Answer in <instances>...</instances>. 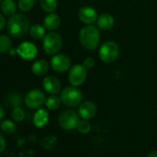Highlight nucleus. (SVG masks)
<instances>
[{
    "instance_id": "obj_17",
    "label": "nucleus",
    "mask_w": 157,
    "mask_h": 157,
    "mask_svg": "<svg viewBox=\"0 0 157 157\" xmlns=\"http://www.w3.org/2000/svg\"><path fill=\"white\" fill-rule=\"evenodd\" d=\"M49 121V113L46 109H39L33 117V122L34 125L37 128H41L47 124Z\"/></svg>"
},
{
    "instance_id": "obj_5",
    "label": "nucleus",
    "mask_w": 157,
    "mask_h": 157,
    "mask_svg": "<svg viewBox=\"0 0 157 157\" xmlns=\"http://www.w3.org/2000/svg\"><path fill=\"white\" fill-rule=\"evenodd\" d=\"M63 40L60 34L51 31L43 39V50L49 55H55L61 50Z\"/></svg>"
},
{
    "instance_id": "obj_16",
    "label": "nucleus",
    "mask_w": 157,
    "mask_h": 157,
    "mask_svg": "<svg viewBox=\"0 0 157 157\" xmlns=\"http://www.w3.org/2000/svg\"><path fill=\"white\" fill-rule=\"evenodd\" d=\"M49 68H50L49 63L44 59H40V60H37L36 62H34L31 67V71L35 75L42 76L47 74V72L49 71Z\"/></svg>"
},
{
    "instance_id": "obj_14",
    "label": "nucleus",
    "mask_w": 157,
    "mask_h": 157,
    "mask_svg": "<svg viewBox=\"0 0 157 157\" xmlns=\"http://www.w3.org/2000/svg\"><path fill=\"white\" fill-rule=\"evenodd\" d=\"M60 24H61V18L55 13H49L43 18V26L46 29L50 31H53L57 29Z\"/></svg>"
},
{
    "instance_id": "obj_10",
    "label": "nucleus",
    "mask_w": 157,
    "mask_h": 157,
    "mask_svg": "<svg viewBox=\"0 0 157 157\" xmlns=\"http://www.w3.org/2000/svg\"><path fill=\"white\" fill-rule=\"evenodd\" d=\"M17 55L24 60H32L38 54V49L34 43L29 41H24L20 43L17 48Z\"/></svg>"
},
{
    "instance_id": "obj_1",
    "label": "nucleus",
    "mask_w": 157,
    "mask_h": 157,
    "mask_svg": "<svg viewBox=\"0 0 157 157\" xmlns=\"http://www.w3.org/2000/svg\"><path fill=\"white\" fill-rule=\"evenodd\" d=\"M6 28L10 36L20 39L29 32L30 21L29 17L23 14H15L14 16L9 17Z\"/></svg>"
},
{
    "instance_id": "obj_24",
    "label": "nucleus",
    "mask_w": 157,
    "mask_h": 157,
    "mask_svg": "<svg viewBox=\"0 0 157 157\" xmlns=\"http://www.w3.org/2000/svg\"><path fill=\"white\" fill-rule=\"evenodd\" d=\"M56 143H57L56 137H54V136H48V137H45L44 139L41 140L40 145L45 150H50V149H52V148H53L55 146Z\"/></svg>"
},
{
    "instance_id": "obj_34",
    "label": "nucleus",
    "mask_w": 157,
    "mask_h": 157,
    "mask_svg": "<svg viewBox=\"0 0 157 157\" xmlns=\"http://www.w3.org/2000/svg\"><path fill=\"white\" fill-rule=\"evenodd\" d=\"M148 157H157V151H155V152H152Z\"/></svg>"
},
{
    "instance_id": "obj_22",
    "label": "nucleus",
    "mask_w": 157,
    "mask_h": 157,
    "mask_svg": "<svg viewBox=\"0 0 157 157\" xmlns=\"http://www.w3.org/2000/svg\"><path fill=\"white\" fill-rule=\"evenodd\" d=\"M0 127H1L2 132L6 133V134H12L17 130V126H16L15 122L11 120L3 121L0 124Z\"/></svg>"
},
{
    "instance_id": "obj_28",
    "label": "nucleus",
    "mask_w": 157,
    "mask_h": 157,
    "mask_svg": "<svg viewBox=\"0 0 157 157\" xmlns=\"http://www.w3.org/2000/svg\"><path fill=\"white\" fill-rule=\"evenodd\" d=\"M20 101H21L20 96L17 93H11L7 96V102L14 108L18 107V105L20 104Z\"/></svg>"
},
{
    "instance_id": "obj_20",
    "label": "nucleus",
    "mask_w": 157,
    "mask_h": 157,
    "mask_svg": "<svg viewBox=\"0 0 157 157\" xmlns=\"http://www.w3.org/2000/svg\"><path fill=\"white\" fill-rule=\"evenodd\" d=\"M61 103H63L62 99H61V97H58L56 95H52L46 99L45 105H46L48 109L56 110V109H58L60 108Z\"/></svg>"
},
{
    "instance_id": "obj_13",
    "label": "nucleus",
    "mask_w": 157,
    "mask_h": 157,
    "mask_svg": "<svg viewBox=\"0 0 157 157\" xmlns=\"http://www.w3.org/2000/svg\"><path fill=\"white\" fill-rule=\"evenodd\" d=\"M42 86L44 90L51 95H56L61 91V83L59 79L52 75L44 77L42 80Z\"/></svg>"
},
{
    "instance_id": "obj_27",
    "label": "nucleus",
    "mask_w": 157,
    "mask_h": 157,
    "mask_svg": "<svg viewBox=\"0 0 157 157\" xmlns=\"http://www.w3.org/2000/svg\"><path fill=\"white\" fill-rule=\"evenodd\" d=\"M77 131L82 134H86L91 131V125L86 120H82L78 122V125L76 127Z\"/></svg>"
},
{
    "instance_id": "obj_33",
    "label": "nucleus",
    "mask_w": 157,
    "mask_h": 157,
    "mask_svg": "<svg viewBox=\"0 0 157 157\" xmlns=\"http://www.w3.org/2000/svg\"><path fill=\"white\" fill-rule=\"evenodd\" d=\"M4 115H5L4 109H3V107L1 106V107H0V120H3V118H4Z\"/></svg>"
},
{
    "instance_id": "obj_23",
    "label": "nucleus",
    "mask_w": 157,
    "mask_h": 157,
    "mask_svg": "<svg viewBox=\"0 0 157 157\" xmlns=\"http://www.w3.org/2000/svg\"><path fill=\"white\" fill-rule=\"evenodd\" d=\"M12 48V41L9 37L2 34L0 36V52L5 53Z\"/></svg>"
},
{
    "instance_id": "obj_3",
    "label": "nucleus",
    "mask_w": 157,
    "mask_h": 157,
    "mask_svg": "<svg viewBox=\"0 0 157 157\" xmlns=\"http://www.w3.org/2000/svg\"><path fill=\"white\" fill-rule=\"evenodd\" d=\"M99 58L104 63H112L118 59L120 55V47L113 40L105 41L99 48Z\"/></svg>"
},
{
    "instance_id": "obj_30",
    "label": "nucleus",
    "mask_w": 157,
    "mask_h": 157,
    "mask_svg": "<svg viewBox=\"0 0 157 157\" xmlns=\"http://www.w3.org/2000/svg\"><path fill=\"white\" fill-rule=\"evenodd\" d=\"M6 25H7V21L6 20L5 15H4V14L0 15V29L3 30V29L6 28Z\"/></svg>"
},
{
    "instance_id": "obj_11",
    "label": "nucleus",
    "mask_w": 157,
    "mask_h": 157,
    "mask_svg": "<svg viewBox=\"0 0 157 157\" xmlns=\"http://www.w3.org/2000/svg\"><path fill=\"white\" fill-rule=\"evenodd\" d=\"M78 18L86 25H92L98 18V12L95 8L89 6H84L78 10Z\"/></svg>"
},
{
    "instance_id": "obj_31",
    "label": "nucleus",
    "mask_w": 157,
    "mask_h": 157,
    "mask_svg": "<svg viewBox=\"0 0 157 157\" xmlns=\"http://www.w3.org/2000/svg\"><path fill=\"white\" fill-rule=\"evenodd\" d=\"M0 141H1V151L0 152H4L5 149H6V141H5V138L3 135H0Z\"/></svg>"
},
{
    "instance_id": "obj_8",
    "label": "nucleus",
    "mask_w": 157,
    "mask_h": 157,
    "mask_svg": "<svg viewBox=\"0 0 157 157\" xmlns=\"http://www.w3.org/2000/svg\"><path fill=\"white\" fill-rule=\"evenodd\" d=\"M58 121L62 129L65 131H72L75 129L78 125V122L80 121L79 115L70 109L62 112V114L59 116Z\"/></svg>"
},
{
    "instance_id": "obj_21",
    "label": "nucleus",
    "mask_w": 157,
    "mask_h": 157,
    "mask_svg": "<svg viewBox=\"0 0 157 157\" xmlns=\"http://www.w3.org/2000/svg\"><path fill=\"white\" fill-rule=\"evenodd\" d=\"M41 9L47 13H53L58 6L57 0H40Z\"/></svg>"
},
{
    "instance_id": "obj_2",
    "label": "nucleus",
    "mask_w": 157,
    "mask_h": 157,
    "mask_svg": "<svg viewBox=\"0 0 157 157\" xmlns=\"http://www.w3.org/2000/svg\"><path fill=\"white\" fill-rule=\"evenodd\" d=\"M79 40L85 49L88 51L96 50L100 41V31L98 27L92 24L82 28L79 32Z\"/></svg>"
},
{
    "instance_id": "obj_4",
    "label": "nucleus",
    "mask_w": 157,
    "mask_h": 157,
    "mask_svg": "<svg viewBox=\"0 0 157 157\" xmlns=\"http://www.w3.org/2000/svg\"><path fill=\"white\" fill-rule=\"evenodd\" d=\"M62 102L68 107H75L81 104L83 99L82 92L76 86H67L61 92Z\"/></svg>"
},
{
    "instance_id": "obj_29",
    "label": "nucleus",
    "mask_w": 157,
    "mask_h": 157,
    "mask_svg": "<svg viewBox=\"0 0 157 157\" xmlns=\"http://www.w3.org/2000/svg\"><path fill=\"white\" fill-rule=\"evenodd\" d=\"M95 63H96V62H95L94 58H92V57H86V58L84 60V62H83V65H84L86 69H91V68H93V67L95 66Z\"/></svg>"
},
{
    "instance_id": "obj_18",
    "label": "nucleus",
    "mask_w": 157,
    "mask_h": 157,
    "mask_svg": "<svg viewBox=\"0 0 157 157\" xmlns=\"http://www.w3.org/2000/svg\"><path fill=\"white\" fill-rule=\"evenodd\" d=\"M1 10L5 16L12 17L15 15L17 6L14 0H1Z\"/></svg>"
},
{
    "instance_id": "obj_32",
    "label": "nucleus",
    "mask_w": 157,
    "mask_h": 157,
    "mask_svg": "<svg viewBox=\"0 0 157 157\" xmlns=\"http://www.w3.org/2000/svg\"><path fill=\"white\" fill-rule=\"evenodd\" d=\"M8 53H9L11 56H13V55H15V54H17V49H15V48H11V49L8 51Z\"/></svg>"
},
{
    "instance_id": "obj_19",
    "label": "nucleus",
    "mask_w": 157,
    "mask_h": 157,
    "mask_svg": "<svg viewBox=\"0 0 157 157\" xmlns=\"http://www.w3.org/2000/svg\"><path fill=\"white\" fill-rule=\"evenodd\" d=\"M29 34L34 40H41L45 37V28L40 24H34L30 27Z\"/></svg>"
},
{
    "instance_id": "obj_12",
    "label": "nucleus",
    "mask_w": 157,
    "mask_h": 157,
    "mask_svg": "<svg viewBox=\"0 0 157 157\" xmlns=\"http://www.w3.org/2000/svg\"><path fill=\"white\" fill-rule=\"evenodd\" d=\"M97 113V106L92 101H85L78 108V115L83 120H90Z\"/></svg>"
},
{
    "instance_id": "obj_7",
    "label": "nucleus",
    "mask_w": 157,
    "mask_h": 157,
    "mask_svg": "<svg viewBox=\"0 0 157 157\" xmlns=\"http://www.w3.org/2000/svg\"><path fill=\"white\" fill-rule=\"evenodd\" d=\"M86 68L83 64H75L71 67L69 75H68V80L69 83L73 86H80L84 84V82L86 79Z\"/></svg>"
},
{
    "instance_id": "obj_25",
    "label": "nucleus",
    "mask_w": 157,
    "mask_h": 157,
    "mask_svg": "<svg viewBox=\"0 0 157 157\" xmlns=\"http://www.w3.org/2000/svg\"><path fill=\"white\" fill-rule=\"evenodd\" d=\"M35 5V0H18L17 6L22 12H28L33 8Z\"/></svg>"
},
{
    "instance_id": "obj_9",
    "label": "nucleus",
    "mask_w": 157,
    "mask_h": 157,
    "mask_svg": "<svg viewBox=\"0 0 157 157\" xmlns=\"http://www.w3.org/2000/svg\"><path fill=\"white\" fill-rule=\"evenodd\" d=\"M52 68L58 73H64L71 68V60L65 54H55L51 60Z\"/></svg>"
},
{
    "instance_id": "obj_26",
    "label": "nucleus",
    "mask_w": 157,
    "mask_h": 157,
    "mask_svg": "<svg viewBox=\"0 0 157 157\" xmlns=\"http://www.w3.org/2000/svg\"><path fill=\"white\" fill-rule=\"evenodd\" d=\"M11 117L14 121L20 122L25 119V112L20 107H16V108H13V109H12Z\"/></svg>"
},
{
    "instance_id": "obj_15",
    "label": "nucleus",
    "mask_w": 157,
    "mask_h": 157,
    "mask_svg": "<svg viewBox=\"0 0 157 157\" xmlns=\"http://www.w3.org/2000/svg\"><path fill=\"white\" fill-rule=\"evenodd\" d=\"M97 24L99 29L109 30L114 26V17L109 13H104L100 15L97 20Z\"/></svg>"
},
{
    "instance_id": "obj_6",
    "label": "nucleus",
    "mask_w": 157,
    "mask_h": 157,
    "mask_svg": "<svg viewBox=\"0 0 157 157\" xmlns=\"http://www.w3.org/2000/svg\"><path fill=\"white\" fill-rule=\"evenodd\" d=\"M24 102L29 109H35L40 108L46 102V98L41 90L32 89L29 92H28L27 95L25 96Z\"/></svg>"
}]
</instances>
